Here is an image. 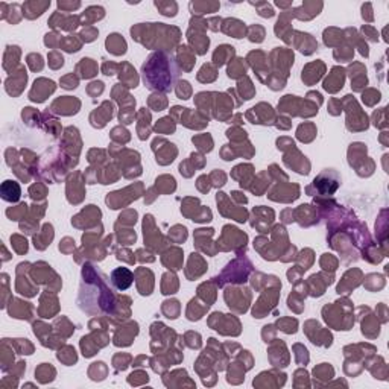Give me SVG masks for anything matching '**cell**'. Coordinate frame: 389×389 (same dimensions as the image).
I'll return each mask as SVG.
<instances>
[{"label":"cell","instance_id":"7a4b0ae2","mask_svg":"<svg viewBox=\"0 0 389 389\" xmlns=\"http://www.w3.org/2000/svg\"><path fill=\"white\" fill-rule=\"evenodd\" d=\"M341 184V177L339 173L333 169H325L322 173L313 180V184L309 186L306 192L309 194H321V196H330L333 194Z\"/></svg>","mask_w":389,"mask_h":389},{"label":"cell","instance_id":"94428289","mask_svg":"<svg viewBox=\"0 0 389 389\" xmlns=\"http://www.w3.org/2000/svg\"><path fill=\"white\" fill-rule=\"evenodd\" d=\"M210 180H215V183H213V186H216V187H221V186H224L225 184V180H227V177H225V173L222 172V170H215L213 172L210 177H208Z\"/></svg>","mask_w":389,"mask_h":389},{"label":"cell","instance_id":"8d00e7d4","mask_svg":"<svg viewBox=\"0 0 389 389\" xmlns=\"http://www.w3.org/2000/svg\"><path fill=\"white\" fill-rule=\"evenodd\" d=\"M18 56H20V47H18V46H8V47H6V52H5V63H3V67L8 70L9 63H12V66L15 67V66L18 64Z\"/></svg>","mask_w":389,"mask_h":389},{"label":"cell","instance_id":"9a60e30c","mask_svg":"<svg viewBox=\"0 0 389 389\" xmlns=\"http://www.w3.org/2000/svg\"><path fill=\"white\" fill-rule=\"evenodd\" d=\"M139 333L137 322H129L126 327H120L114 335V345H129L134 339V336Z\"/></svg>","mask_w":389,"mask_h":389},{"label":"cell","instance_id":"7c38bea8","mask_svg":"<svg viewBox=\"0 0 389 389\" xmlns=\"http://www.w3.org/2000/svg\"><path fill=\"white\" fill-rule=\"evenodd\" d=\"M294 35H297V37H292V38H290V43H295V46L298 47V50L303 52L304 55H310V53L315 52V49H318V43L313 40V37L310 35V34H304V32L294 31Z\"/></svg>","mask_w":389,"mask_h":389},{"label":"cell","instance_id":"ac0fdd59","mask_svg":"<svg viewBox=\"0 0 389 389\" xmlns=\"http://www.w3.org/2000/svg\"><path fill=\"white\" fill-rule=\"evenodd\" d=\"M113 117V105L111 102H104L99 110H96L90 116V122L94 128H102Z\"/></svg>","mask_w":389,"mask_h":389},{"label":"cell","instance_id":"3957f363","mask_svg":"<svg viewBox=\"0 0 389 389\" xmlns=\"http://www.w3.org/2000/svg\"><path fill=\"white\" fill-rule=\"evenodd\" d=\"M252 269V265L248 259H237L234 262H231L225 269L224 272L221 274V277H216V278H213L215 280V283H221L224 280L225 281H231V283H243L248 277V274L251 272ZM222 283V286H224Z\"/></svg>","mask_w":389,"mask_h":389},{"label":"cell","instance_id":"5bb4252c","mask_svg":"<svg viewBox=\"0 0 389 389\" xmlns=\"http://www.w3.org/2000/svg\"><path fill=\"white\" fill-rule=\"evenodd\" d=\"M8 312L12 318H17V319H31L34 307L31 306V303H25L22 300L11 298V304H9Z\"/></svg>","mask_w":389,"mask_h":389},{"label":"cell","instance_id":"03108f58","mask_svg":"<svg viewBox=\"0 0 389 389\" xmlns=\"http://www.w3.org/2000/svg\"><path fill=\"white\" fill-rule=\"evenodd\" d=\"M362 11H363V12L366 11V14H362V17L365 18V20L373 22V17L368 14V12H371V3H365V5H362Z\"/></svg>","mask_w":389,"mask_h":389},{"label":"cell","instance_id":"4dcf8cb0","mask_svg":"<svg viewBox=\"0 0 389 389\" xmlns=\"http://www.w3.org/2000/svg\"><path fill=\"white\" fill-rule=\"evenodd\" d=\"M79 37V35H78ZM78 37H73V35H69V37H61V41H60V47L64 49L66 52H78L82 46V40Z\"/></svg>","mask_w":389,"mask_h":389},{"label":"cell","instance_id":"5b68a950","mask_svg":"<svg viewBox=\"0 0 389 389\" xmlns=\"http://www.w3.org/2000/svg\"><path fill=\"white\" fill-rule=\"evenodd\" d=\"M268 292V298H266V294L260 297V300L257 301V304L254 306V309H252V315H254V318H265L266 313L271 312V309H274L275 307V303L278 300V287L275 289H269L266 290Z\"/></svg>","mask_w":389,"mask_h":389},{"label":"cell","instance_id":"e7e4bbea","mask_svg":"<svg viewBox=\"0 0 389 389\" xmlns=\"http://www.w3.org/2000/svg\"><path fill=\"white\" fill-rule=\"evenodd\" d=\"M362 31H363V34L369 35L368 38H369V40H371V41H377V40H379L377 32L374 31V28H371V26H363V28H362Z\"/></svg>","mask_w":389,"mask_h":389},{"label":"cell","instance_id":"cb8c5ba5","mask_svg":"<svg viewBox=\"0 0 389 389\" xmlns=\"http://www.w3.org/2000/svg\"><path fill=\"white\" fill-rule=\"evenodd\" d=\"M105 15V9L102 6H88L81 15H79V20L82 25L85 26H91L94 22L101 20Z\"/></svg>","mask_w":389,"mask_h":389},{"label":"cell","instance_id":"003e7915","mask_svg":"<svg viewBox=\"0 0 389 389\" xmlns=\"http://www.w3.org/2000/svg\"><path fill=\"white\" fill-rule=\"evenodd\" d=\"M275 5H277L278 8H281V9H286V8H290V6H292V3H290V2H287V3H283V2H275Z\"/></svg>","mask_w":389,"mask_h":389},{"label":"cell","instance_id":"60d3db41","mask_svg":"<svg viewBox=\"0 0 389 389\" xmlns=\"http://www.w3.org/2000/svg\"><path fill=\"white\" fill-rule=\"evenodd\" d=\"M192 142L196 145L202 152H210L213 149V140L208 134H202V135H196V137H193Z\"/></svg>","mask_w":389,"mask_h":389},{"label":"cell","instance_id":"ffe728a7","mask_svg":"<svg viewBox=\"0 0 389 389\" xmlns=\"http://www.w3.org/2000/svg\"><path fill=\"white\" fill-rule=\"evenodd\" d=\"M324 64L321 61H316V63H312V64H307L306 69L303 70V75H301V79L309 84V85H312L315 84L316 81L321 79V76L324 73Z\"/></svg>","mask_w":389,"mask_h":389},{"label":"cell","instance_id":"6125c7cd","mask_svg":"<svg viewBox=\"0 0 389 389\" xmlns=\"http://www.w3.org/2000/svg\"><path fill=\"white\" fill-rule=\"evenodd\" d=\"M61 87L64 88H76L78 87V78L75 75H67L61 79Z\"/></svg>","mask_w":389,"mask_h":389},{"label":"cell","instance_id":"f35d334b","mask_svg":"<svg viewBox=\"0 0 389 389\" xmlns=\"http://www.w3.org/2000/svg\"><path fill=\"white\" fill-rule=\"evenodd\" d=\"M208 307H199L198 306V303H196V300H192L190 301V304H189V309H187V318L190 319V321H198V319H201L202 318V315H204V312L207 310Z\"/></svg>","mask_w":389,"mask_h":389},{"label":"cell","instance_id":"d4e9b609","mask_svg":"<svg viewBox=\"0 0 389 389\" xmlns=\"http://www.w3.org/2000/svg\"><path fill=\"white\" fill-rule=\"evenodd\" d=\"M107 50L114 53V55H123L126 52V43L119 34H111L108 35L107 41H105Z\"/></svg>","mask_w":389,"mask_h":389},{"label":"cell","instance_id":"91938a15","mask_svg":"<svg viewBox=\"0 0 389 389\" xmlns=\"http://www.w3.org/2000/svg\"><path fill=\"white\" fill-rule=\"evenodd\" d=\"M135 221H137V211L135 210H128L126 213H123V215L119 216V222L126 224V225H132V224H135Z\"/></svg>","mask_w":389,"mask_h":389},{"label":"cell","instance_id":"6da1fadb","mask_svg":"<svg viewBox=\"0 0 389 389\" xmlns=\"http://www.w3.org/2000/svg\"><path fill=\"white\" fill-rule=\"evenodd\" d=\"M142 75L143 82L149 90L169 93L173 88L175 81L178 79L180 69L172 55L158 50L148 56V60L142 66Z\"/></svg>","mask_w":389,"mask_h":389},{"label":"cell","instance_id":"8fae6325","mask_svg":"<svg viewBox=\"0 0 389 389\" xmlns=\"http://www.w3.org/2000/svg\"><path fill=\"white\" fill-rule=\"evenodd\" d=\"M111 284L117 290H126L134 283V274L128 268H116L111 272Z\"/></svg>","mask_w":389,"mask_h":389},{"label":"cell","instance_id":"f5cc1de1","mask_svg":"<svg viewBox=\"0 0 389 389\" xmlns=\"http://www.w3.org/2000/svg\"><path fill=\"white\" fill-rule=\"evenodd\" d=\"M12 345L15 347L17 351H20V354H31L34 350V347L29 344L28 339H14Z\"/></svg>","mask_w":389,"mask_h":389},{"label":"cell","instance_id":"83f0119b","mask_svg":"<svg viewBox=\"0 0 389 389\" xmlns=\"http://www.w3.org/2000/svg\"><path fill=\"white\" fill-rule=\"evenodd\" d=\"M233 56H234V47L228 46V44H222L216 49L215 53H213V61H215V66L221 67L227 61H230Z\"/></svg>","mask_w":389,"mask_h":389},{"label":"cell","instance_id":"836d02e7","mask_svg":"<svg viewBox=\"0 0 389 389\" xmlns=\"http://www.w3.org/2000/svg\"><path fill=\"white\" fill-rule=\"evenodd\" d=\"M178 278L175 277L173 274H166L163 277V283H161V294L164 295H170V294H175L178 289Z\"/></svg>","mask_w":389,"mask_h":389},{"label":"cell","instance_id":"7bdbcfd3","mask_svg":"<svg viewBox=\"0 0 389 389\" xmlns=\"http://www.w3.org/2000/svg\"><path fill=\"white\" fill-rule=\"evenodd\" d=\"M277 327L278 330H283L284 333H295L297 327H298V321L292 319V318H281L277 321Z\"/></svg>","mask_w":389,"mask_h":389},{"label":"cell","instance_id":"f6af8a7d","mask_svg":"<svg viewBox=\"0 0 389 389\" xmlns=\"http://www.w3.org/2000/svg\"><path fill=\"white\" fill-rule=\"evenodd\" d=\"M166 105H167V99H166L163 94H160V93H154V94L149 97V107H152L155 111L164 110Z\"/></svg>","mask_w":389,"mask_h":389},{"label":"cell","instance_id":"bcb514c9","mask_svg":"<svg viewBox=\"0 0 389 389\" xmlns=\"http://www.w3.org/2000/svg\"><path fill=\"white\" fill-rule=\"evenodd\" d=\"M157 189H160L163 193H172L175 190V180L172 177H160L157 178Z\"/></svg>","mask_w":389,"mask_h":389},{"label":"cell","instance_id":"e0dca14e","mask_svg":"<svg viewBox=\"0 0 389 389\" xmlns=\"http://www.w3.org/2000/svg\"><path fill=\"white\" fill-rule=\"evenodd\" d=\"M152 149L155 151V154H157V163L160 164H169L173 161L175 158V155H177V148H175V145L169 143L164 140V146H158L157 143H152Z\"/></svg>","mask_w":389,"mask_h":389},{"label":"cell","instance_id":"484cf974","mask_svg":"<svg viewBox=\"0 0 389 389\" xmlns=\"http://www.w3.org/2000/svg\"><path fill=\"white\" fill-rule=\"evenodd\" d=\"M53 239V227L50 224H44L41 233H37L34 236V245L37 249H44L47 245H50Z\"/></svg>","mask_w":389,"mask_h":389},{"label":"cell","instance_id":"1f68e13d","mask_svg":"<svg viewBox=\"0 0 389 389\" xmlns=\"http://www.w3.org/2000/svg\"><path fill=\"white\" fill-rule=\"evenodd\" d=\"M78 72H82L81 73V78H91L97 73V66L93 60H90V58H82L81 63L78 64L76 67Z\"/></svg>","mask_w":389,"mask_h":389},{"label":"cell","instance_id":"e575fe53","mask_svg":"<svg viewBox=\"0 0 389 389\" xmlns=\"http://www.w3.org/2000/svg\"><path fill=\"white\" fill-rule=\"evenodd\" d=\"M245 73H246V66L243 63V60L237 58V60L231 61V64L228 67V76L230 78L236 79V78H239V76H245Z\"/></svg>","mask_w":389,"mask_h":389},{"label":"cell","instance_id":"816d5d0a","mask_svg":"<svg viewBox=\"0 0 389 389\" xmlns=\"http://www.w3.org/2000/svg\"><path fill=\"white\" fill-rule=\"evenodd\" d=\"M215 72H216V69L213 67L211 64H205V66L201 69V72L198 73V79H199L201 82H211V81H215L216 76L208 75V73H215Z\"/></svg>","mask_w":389,"mask_h":389},{"label":"cell","instance_id":"6f0895ef","mask_svg":"<svg viewBox=\"0 0 389 389\" xmlns=\"http://www.w3.org/2000/svg\"><path fill=\"white\" fill-rule=\"evenodd\" d=\"M97 34H99V31H97L96 28H93V26H85V28L82 29V32L79 34V37H81L82 41L90 43V41H93L94 38L97 37Z\"/></svg>","mask_w":389,"mask_h":389},{"label":"cell","instance_id":"b9f144b4","mask_svg":"<svg viewBox=\"0 0 389 389\" xmlns=\"http://www.w3.org/2000/svg\"><path fill=\"white\" fill-rule=\"evenodd\" d=\"M163 312L167 318L170 319H175L178 315H180V303L177 300H172V301H164L163 303Z\"/></svg>","mask_w":389,"mask_h":389},{"label":"cell","instance_id":"f1b7e54d","mask_svg":"<svg viewBox=\"0 0 389 389\" xmlns=\"http://www.w3.org/2000/svg\"><path fill=\"white\" fill-rule=\"evenodd\" d=\"M219 3L218 2H190L189 8L193 14L201 15L205 12H216L219 9Z\"/></svg>","mask_w":389,"mask_h":389},{"label":"cell","instance_id":"d6986e66","mask_svg":"<svg viewBox=\"0 0 389 389\" xmlns=\"http://www.w3.org/2000/svg\"><path fill=\"white\" fill-rule=\"evenodd\" d=\"M221 31L234 38H243L248 32L245 23L237 20V18H227V20H222Z\"/></svg>","mask_w":389,"mask_h":389},{"label":"cell","instance_id":"7402d4cb","mask_svg":"<svg viewBox=\"0 0 389 389\" xmlns=\"http://www.w3.org/2000/svg\"><path fill=\"white\" fill-rule=\"evenodd\" d=\"M49 6H50V2H38V0H32V2H25V3L22 5V14H23V17H26V18H29V20H32V18L40 17Z\"/></svg>","mask_w":389,"mask_h":389},{"label":"cell","instance_id":"603a6c76","mask_svg":"<svg viewBox=\"0 0 389 389\" xmlns=\"http://www.w3.org/2000/svg\"><path fill=\"white\" fill-rule=\"evenodd\" d=\"M249 114H256V117L249 119L252 123H260V125H271L274 120V113H272V107L265 104V110L262 111V107L257 105L248 111Z\"/></svg>","mask_w":389,"mask_h":389},{"label":"cell","instance_id":"2e32d148","mask_svg":"<svg viewBox=\"0 0 389 389\" xmlns=\"http://www.w3.org/2000/svg\"><path fill=\"white\" fill-rule=\"evenodd\" d=\"M344 81H345V70L342 67H335L324 81V90L330 93H336L344 87Z\"/></svg>","mask_w":389,"mask_h":389},{"label":"cell","instance_id":"7dc6e473","mask_svg":"<svg viewBox=\"0 0 389 389\" xmlns=\"http://www.w3.org/2000/svg\"><path fill=\"white\" fill-rule=\"evenodd\" d=\"M252 6H256L257 11H259V15L260 17H265V18H271V17H274L275 15V11L274 8H272L268 2H251Z\"/></svg>","mask_w":389,"mask_h":389},{"label":"cell","instance_id":"db71d44e","mask_svg":"<svg viewBox=\"0 0 389 389\" xmlns=\"http://www.w3.org/2000/svg\"><path fill=\"white\" fill-rule=\"evenodd\" d=\"M29 193H31V198L34 201H40L46 196V187L40 183H37L29 189Z\"/></svg>","mask_w":389,"mask_h":389},{"label":"cell","instance_id":"4316f807","mask_svg":"<svg viewBox=\"0 0 389 389\" xmlns=\"http://www.w3.org/2000/svg\"><path fill=\"white\" fill-rule=\"evenodd\" d=\"M163 263L172 271L181 269V266H183V251L178 248H172L167 254L163 256Z\"/></svg>","mask_w":389,"mask_h":389},{"label":"cell","instance_id":"680465c9","mask_svg":"<svg viewBox=\"0 0 389 389\" xmlns=\"http://www.w3.org/2000/svg\"><path fill=\"white\" fill-rule=\"evenodd\" d=\"M64 64V58L61 56V53H58L56 50H52L49 53V66L52 69H60Z\"/></svg>","mask_w":389,"mask_h":389},{"label":"cell","instance_id":"ab89813d","mask_svg":"<svg viewBox=\"0 0 389 389\" xmlns=\"http://www.w3.org/2000/svg\"><path fill=\"white\" fill-rule=\"evenodd\" d=\"M28 211V205L23 202V204H18L17 207H11L6 210V216L11 219V221H20V219H25V215Z\"/></svg>","mask_w":389,"mask_h":389},{"label":"cell","instance_id":"74e56055","mask_svg":"<svg viewBox=\"0 0 389 389\" xmlns=\"http://www.w3.org/2000/svg\"><path fill=\"white\" fill-rule=\"evenodd\" d=\"M155 8H157L163 15L166 17H175L178 12V5L175 2H155Z\"/></svg>","mask_w":389,"mask_h":389},{"label":"cell","instance_id":"277c9868","mask_svg":"<svg viewBox=\"0 0 389 389\" xmlns=\"http://www.w3.org/2000/svg\"><path fill=\"white\" fill-rule=\"evenodd\" d=\"M251 300V294L248 289H227L225 292V301L231 310H234L237 313L246 312L248 304Z\"/></svg>","mask_w":389,"mask_h":389},{"label":"cell","instance_id":"9c48e42d","mask_svg":"<svg viewBox=\"0 0 389 389\" xmlns=\"http://www.w3.org/2000/svg\"><path fill=\"white\" fill-rule=\"evenodd\" d=\"M26 81H28L26 70H25V67H20L18 72H12V75H9V78L5 82V88L11 96H18L23 91Z\"/></svg>","mask_w":389,"mask_h":389},{"label":"cell","instance_id":"f907efd6","mask_svg":"<svg viewBox=\"0 0 389 389\" xmlns=\"http://www.w3.org/2000/svg\"><path fill=\"white\" fill-rule=\"evenodd\" d=\"M11 243H12V248L18 252V254H25V252L28 251V242L22 236H18V234L11 236Z\"/></svg>","mask_w":389,"mask_h":389},{"label":"cell","instance_id":"c3c4849f","mask_svg":"<svg viewBox=\"0 0 389 389\" xmlns=\"http://www.w3.org/2000/svg\"><path fill=\"white\" fill-rule=\"evenodd\" d=\"M28 66L31 67V70L32 72H40L41 69H43V66H44V63H43V58H41V55L40 53H31V55H28Z\"/></svg>","mask_w":389,"mask_h":389},{"label":"cell","instance_id":"f546056e","mask_svg":"<svg viewBox=\"0 0 389 389\" xmlns=\"http://www.w3.org/2000/svg\"><path fill=\"white\" fill-rule=\"evenodd\" d=\"M252 215H254V218H259L257 221H251V225L252 227H257L259 222H263L265 227L269 225L272 221H274V211L269 210V208H263V207H257L252 210Z\"/></svg>","mask_w":389,"mask_h":389},{"label":"cell","instance_id":"ee69618b","mask_svg":"<svg viewBox=\"0 0 389 389\" xmlns=\"http://www.w3.org/2000/svg\"><path fill=\"white\" fill-rule=\"evenodd\" d=\"M248 37H249V41L252 43H262L263 38H265V28L260 26V25H254L248 28Z\"/></svg>","mask_w":389,"mask_h":389},{"label":"cell","instance_id":"4fadbf2b","mask_svg":"<svg viewBox=\"0 0 389 389\" xmlns=\"http://www.w3.org/2000/svg\"><path fill=\"white\" fill-rule=\"evenodd\" d=\"M322 2H304L300 8L297 9H290L292 17H297L300 20H310L315 15L319 14V11L322 9Z\"/></svg>","mask_w":389,"mask_h":389},{"label":"cell","instance_id":"8992f818","mask_svg":"<svg viewBox=\"0 0 389 389\" xmlns=\"http://www.w3.org/2000/svg\"><path fill=\"white\" fill-rule=\"evenodd\" d=\"M81 25V20L78 15H67L64 12L56 11L49 20V26L53 29H64V31H75Z\"/></svg>","mask_w":389,"mask_h":389},{"label":"cell","instance_id":"d6a6232c","mask_svg":"<svg viewBox=\"0 0 389 389\" xmlns=\"http://www.w3.org/2000/svg\"><path fill=\"white\" fill-rule=\"evenodd\" d=\"M178 60H181V67L184 70H190L194 64V56L190 52V49L187 46H180L178 49Z\"/></svg>","mask_w":389,"mask_h":389},{"label":"cell","instance_id":"9f6ffc18","mask_svg":"<svg viewBox=\"0 0 389 389\" xmlns=\"http://www.w3.org/2000/svg\"><path fill=\"white\" fill-rule=\"evenodd\" d=\"M175 91H177L180 99H189L190 93H192V88H190V84L187 81H180L177 88H175Z\"/></svg>","mask_w":389,"mask_h":389},{"label":"cell","instance_id":"44dd1931","mask_svg":"<svg viewBox=\"0 0 389 389\" xmlns=\"http://www.w3.org/2000/svg\"><path fill=\"white\" fill-rule=\"evenodd\" d=\"M0 193H2V199L3 201L17 202L18 199H20L22 189H20V184H18L17 181L6 180V181H3L2 187H0Z\"/></svg>","mask_w":389,"mask_h":389},{"label":"cell","instance_id":"d590c367","mask_svg":"<svg viewBox=\"0 0 389 389\" xmlns=\"http://www.w3.org/2000/svg\"><path fill=\"white\" fill-rule=\"evenodd\" d=\"M297 135L298 139L303 140V142H310L315 135H316V129H315V125L312 123H304V125H300L298 131H297Z\"/></svg>","mask_w":389,"mask_h":389},{"label":"cell","instance_id":"52a82bcc","mask_svg":"<svg viewBox=\"0 0 389 389\" xmlns=\"http://www.w3.org/2000/svg\"><path fill=\"white\" fill-rule=\"evenodd\" d=\"M154 218L151 215H146L145 216V222H143V234H145V243L151 248H154L155 251H160L166 243L161 237V234L157 231V233H152L154 231Z\"/></svg>","mask_w":389,"mask_h":389},{"label":"cell","instance_id":"11a10c76","mask_svg":"<svg viewBox=\"0 0 389 389\" xmlns=\"http://www.w3.org/2000/svg\"><path fill=\"white\" fill-rule=\"evenodd\" d=\"M169 236H170L175 242H177V243H181V242H184V240L187 239V230H186V227L177 225V227H175V228L170 231Z\"/></svg>","mask_w":389,"mask_h":389},{"label":"cell","instance_id":"be15d7a7","mask_svg":"<svg viewBox=\"0 0 389 389\" xmlns=\"http://www.w3.org/2000/svg\"><path fill=\"white\" fill-rule=\"evenodd\" d=\"M58 8L63 12H72L78 8H81V2H58Z\"/></svg>","mask_w":389,"mask_h":389},{"label":"cell","instance_id":"30bf717a","mask_svg":"<svg viewBox=\"0 0 389 389\" xmlns=\"http://www.w3.org/2000/svg\"><path fill=\"white\" fill-rule=\"evenodd\" d=\"M81 107V102L75 99V97H70V96H64V97H60V99H56L50 110L56 114H63V116H70V114H76L78 110Z\"/></svg>","mask_w":389,"mask_h":389},{"label":"cell","instance_id":"ba28073f","mask_svg":"<svg viewBox=\"0 0 389 389\" xmlns=\"http://www.w3.org/2000/svg\"><path fill=\"white\" fill-rule=\"evenodd\" d=\"M55 91V82L50 79H44V78H40L34 82L32 90L29 91V99L32 102H44L46 97L49 94H52Z\"/></svg>","mask_w":389,"mask_h":389},{"label":"cell","instance_id":"681fc988","mask_svg":"<svg viewBox=\"0 0 389 389\" xmlns=\"http://www.w3.org/2000/svg\"><path fill=\"white\" fill-rule=\"evenodd\" d=\"M155 131H157V132H161V134L173 132V131H175V123H173V120L170 119V116H169V117L161 119L157 125H155Z\"/></svg>","mask_w":389,"mask_h":389}]
</instances>
